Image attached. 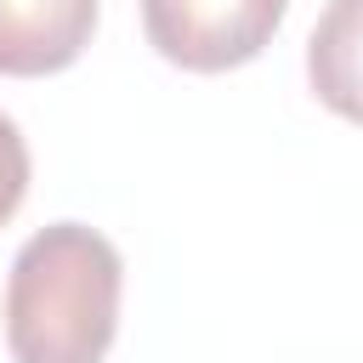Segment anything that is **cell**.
<instances>
[{
    "instance_id": "1",
    "label": "cell",
    "mask_w": 363,
    "mask_h": 363,
    "mask_svg": "<svg viewBox=\"0 0 363 363\" xmlns=\"http://www.w3.org/2000/svg\"><path fill=\"white\" fill-rule=\"evenodd\" d=\"M125 261L85 221L40 227L6 278L11 363H102L119 329Z\"/></svg>"
},
{
    "instance_id": "2",
    "label": "cell",
    "mask_w": 363,
    "mask_h": 363,
    "mask_svg": "<svg viewBox=\"0 0 363 363\" xmlns=\"http://www.w3.org/2000/svg\"><path fill=\"white\" fill-rule=\"evenodd\" d=\"M289 0H142L147 45L187 74H227L255 62Z\"/></svg>"
},
{
    "instance_id": "3",
    "label": "cell",
    "mask_w": 363,
    "mask_h": 363,
    "mask_svg": "<svg viewBox=\"0 0 363 363\" xmlns=\"http://www.w3.org/2000/svg\"><path fill=\"white\" fill-rule=\"evenodd\" d=\"M102 0H0V74L40 79L68 68L96 28Z\"/></svg>"
},
{
    "instance_id": "4",
    "label": "cell",
    "mask_w": 363,
    "mask_h": 363,
    "mask_svg": "<svg viewBox=\"0 0 363 363\" xmlns=\"http://www.w3.org/2000/svg\"><path fill=\"white\" fill-rule=\"evenodd\" d=\"M306 79L318 102L363 125V0H329L306 40Z\"/></svg>"
},
{
    "instance_id": "5",
    "label": "cell",
    "mask_w": 363,
    "mask_h": 363,
    "mask_svg": "<svg viewBox=\"0 0 363 363\" xmlns=\"http://www.w3.org/2000/svg\"><path fill=\"white\" fill-rule=\"evenodd\" d=\"M23 193H28V142H23V130L0 113V227L17 216Z\"/></svg>"
}]
</instances>
